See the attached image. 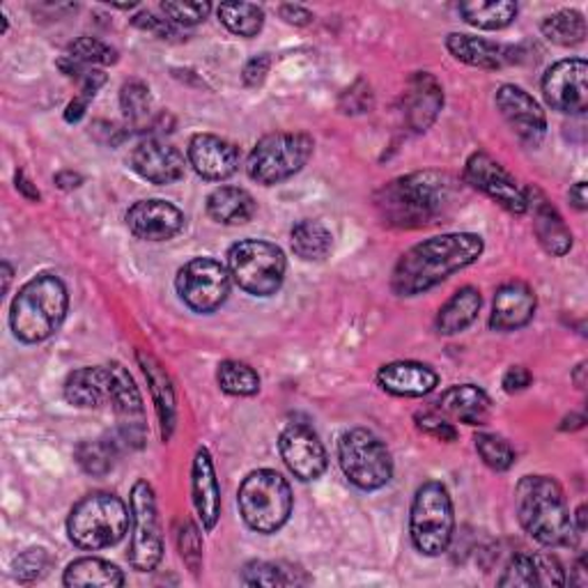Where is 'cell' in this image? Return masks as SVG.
Wrapping results in <instances>:
<instances>
[{
	"mask_svg": "<svg viewBox=\"0 0 588 588\" xmlns=\"http://www.w3.org/2000/svg\"><path fill=\"white\" fill-rule=\"evenodd\" d=\"M79 81H81V90L74 100L68 104V111H64V120L68 122H79L85 115L90 102L94 100L97 92H100V88L107 83V74L102 70H92L85 77H81Z\"/></svg>",
	"mask_w": 588,
	"mask_h": 588,
	"instance_id": "obj_45",
	"label": "cell"
},
{
	"mask_svg": "<svg viewBox=\"0 0 588 588\" xmlns=\"http://www.w3.org/2000/svg\"><path fill=\"white\" fill-rule=\"evenodd\" d=\"M465 180L474 189L483 191L487 199H493L510 214H525L527 210V189L519 186V182L501 166L497 159L487 152H474L467 159Z\"/></svg>",
	"mask_w": 588,
	"mask_h": 588,
	"instance_id": "obj_13",
	"label": "cell"
},
{
	"mask_svg": "<svg viewBox=\"0 0 588 588\" xmlns=\"http://www.w3.org/2000/svg\"><path fill=\"white\" fill-rule=\"evenodd\" d=\"M129 233L143 242H169L184 231V214L169 201H139L126 212Z\"/></svg>",
	"mask_w": 588,
	"mask_h": 588,
	"instance_id": "obj_17",
	"label": "cell"
},
{
	"mask_svg": "<svg viewBox=\"0 0 588 588\" xmlns=\"http://www.w3.org/2000/svg\"><path fill=\"white\" fill-rule=\"evenodd\" d=\"M474 442L480 460L493 472H508L515 465V450L504 437L480 433Z\"/></svg>",
	"mask_w": 588,
	"mask_h": 588,
	"instance_id": "obj_42",
	"label": "cell"
},
{
	"mask_svg": "<svg viewBox=\"0 0 588 588\" xmlns=\"http://www.w3.org/2000/svg\"><path fill=\"white\" fill-rule=\"evenodd\" d=\"M53 180H55L58 189H62V191H74V189H79L83 184V178L79 173H74V171H60Z\"/></svg>",
	"mask_w": 588,
	"mask_h": 588,
	"instance_id": "obj_55",
	"label": "cell"
},
{
	"mask_svg": "<svg viewBox=\"0 0 588 588\" xmlns=\"http://www.w3.org/2000/svg\"><path fill=\"white\" fill-rule=\"evenodd\" d=\"M497 109L513 132L529 145H538L547 132V118L534 97L519 85L506 83L497 90Z\"/></svg>",
	"mask_w": 588,
	"mask_h": 588,
	"instance_id": "obj_16",
	"label": "cell"
},
{
	"mask_svg": "<svg viewBox=\"0 0 588 588\" xmlns=\"http://www.w3.org/2000/svg\"><path fill=\"white\" fill-rule=\"evenodd\" d=\"M180 300L195 313H214L231 294V272L214 257H193L178 272Z\"/></svg>",
	"mask_w": 588,
	"mask_h": 588,
	"instance_id": "obj_12",
	"label": "cell"
},
{
	"mask_svg": "<svg viewBox=\"0 0 588 588\" xmlns=\"http://www.w3.org/2000/svg\"><path fill=\"white\" fill-rule=\"evenodd\" d=\"M446 49L455 60L480 70H501L510 60V51L506 47L483 38L463 36V32H450L446 38Z\"/></svg>",
	"mask_w": 588,
	"mask_h": 588,
	"instance_id": "obj_28",
	"label": "cell"
},
{
	"mask_svg": "<svg viewBox=\"0 0 588 588\" xmlns=\"http://www.w3.org/2000/svg\"><path fill=\"white\" fill-rule=\"evenodd\" d=\"M115 455H118L115 442L94 439V442H81L77 446L74 460L88 476L102 478L111 474V469L115 467Z\"/></svg>",
	"mask_w": 588,
	"mask_h": 588,
	"instance_id": "obj_39",
	"label": "cell"
},
{
	"mask_svg": "<svg viewBox=\"0 0 588 588\" xmlns=\"http://www.w3.org/2000/svg\"><path fill=\"white\" fill-rule=\"evenodd\" d=\"M575 529L579 531V534H584L586 531V506L581 504L579 508H577V513H575Z\"/></svg>",
	"mask_w": 588,
	"mask_h": 588,
	"instance_id": "obj_59",
	"label": "cell"
},
{
	"mask_svg": "<svg viewBox=\"0 0 588 588\" xmlns=\"http://www.w3.org/2000/svg\"><path fill=\"white\" fill-rule=\"evenodd\" d=\"M191 493H193L195 513H199L203 521V529L212 531L221 517V487L214 460L207 448L195 450L193 469H191Z\"/></svg>",
	"mask_w": 588,
	"mask_h": 588,
	"instance_id": "obj_23",
	"label": "cell"
},
{
	"mask_svg": "<svg viewBox=\"0 0 588 588\" xmlns=\"http://www.w3.org/2000/svg\"><path fill=\"white\" fill-rule=\"evenodd\" d=\"M115 62H118V51L111 44L97 38H81L72 42L58 58V70L70 79H81L92 70L109 68V64Z\"/></svg>",
	"mask_w": 588,
	"mask_h": 588,
	"instance_id": "obj_27",
	"label": "cell"
},
{
	"mask_svg": "<svg viewBox=\"0 0 588 588\" xmlns=\"http://www.w3.org/2000/svg\"><path fill=\"white\" fill-rule=\"evenodd\" d=\"M570 203L575 210L579 212H586L588 207V195H586V182H577L572 189H570Z\"/></svg>",
	"mask_w": 588,
	"mask_h": 588,
	"instance_id": "obj_57",
	"label": "cell"
},
{
	"mask_svg": "<svg viewBox=\"0 0 588 588\" xmlns=\"http://www.w3.org/2000/svg\"><path fill=\"white\" fill-rule=\"evenodd\" d=\"M242 581L246 586H302L308 584L311 577L297 566L285 561H251L242 570Z\"/></svg>",
	"mask_w": 588,
	"mask_h": 588,
	"instance_id": "obj_35",
	"label": "cell"
},
{
	"mask_svg": "<svg viewBox=\"0 0 588 588\" xmlns=\"http://www.w3.org/2000/svg\"><path fill=\"white\" fill-rule=\"evenodd\" d=\"M527 210L534 212V231L540 246L549 255H566L572 249V233L564 216L545 199L540 189H527Z\"/></svg>",
	"mask_w": 588,
	"mask_h": 588,
	"instance_id": "obj_22",
	"label": "cell"
},
{
	"mask_svg": "<svg viewBox=\"0 0 588 588\" xmlns=\"http://www.w3.org/2000/svg\"><path fill=\"white\" fill-rule=\"evenodd\" d=\"M371 107H373V92L364 79H358L349 90H345L343 100H341V111L352 113V115L366 113Z\"/></svg>",
	"mask_w": 588,
	"mask_h": 588,
	"instance_id": "obj_49",
	"label": "cell"
},
{
	"mask_svg": "<svg viewBox=\"0 0 588 588\" xmlns=\"http://www.w3.org/2000/svg\"><path fill=\"white\" fill-rule=\"evenodd\" d=\"M543 36L557 47H577L586 40V19L577 10H561L540 26Z\"/></svg>",
	"mask_w": 588,
	"mask_h": 588,
	"instance_id": "obj_38",
	"label": "cell"
},
{
	"mask_svg": "<svg viewBox=\"0 0 588 588\" xmlns=\"http://www.w3.org/2000/svg\"><path fill=\"white\" fill-rule=\"evenodd\" d=\"M49 568H51V557L47 554V549L32 547V549L21 551L14 559L12 575L21 584H36L49 572Z\"/></svg>",
	"mask_w": 588,
	"mask_h": 588,
	"instance_id": "obj_43",
	"label": "cell"
},
{
	"mask_svg": "<svg viewBox=\"0 0 588 588\" xmlns=\"http://www.w3.org/2000/svg\"><path fill=\"white\" fill-rule=\"evenodd\" d=\"M499 586H540L536 554H515L499 577Z\"/></svg>",
	"mask_w": 588,
	"mask_h": 588,
	"instance_id": "obj_44",
	"label": "cell"
},
{
	"mask_svg": "<svg viewBox=\"0 0 588 588\" xmlns=\"http://www.w3.org/2000/svg\"><path fill=\"white\" fill-rule=\"evenodd\" d=\"M536 292L525 281H508L504 283L493 304V315H489V326L495 332L508 334L527 326L536 315Z\"/></svg>",
	"mask_w": 588,
	"mask_h": 588,
	"instance_id": "obj_21",
	"label": "cell"
},
{
	"mask_svg": "<svg viewBox=\"0 0 588 588\" xmlns=\"http://www.w3.org/2000/svg\"><path fill=\"white\" fill-rule=\"evenodd\" d=\"M64 401L81 409H94L111 403V368L85 366L68 375L62 386Z\"/></svg>",
	"mask_w": 588,
	"mask_h": 588,
	"instance_id": "obj_25",
	"label": "cell"
},
{
	"mask_svg": "<svg viewBox=\"0 0 588 588\" xmlns=\"http://www.w3.org/2000/svg\"><path fill=\"white\" fill-rule=\"evenodd\" d=\"M64 586H102V588H115L124 586L122 570L104 559H77L68 566L62 575Z\"/></svg>",
	"mask_w": 588,
	"mask_h": 588,
	"instance_id": "obj_34",
	"label": "cell"
},
{
	"mask_svg": "<svg viewBox=\"0 0 588 588\" xmlns=\"http://www.w3.org/2000/svg\"><path fill=\"white\" fill-rule=\"evenodd\" d=\"M588 64L584 58H568L551 64L543 77L545 102L559 113L581 115L588 109Z\"/></svg>",
	"mask_w": 588,
	"mask_h": 588,
	"instance_id": "obj_14",
	"label": "cell"
},
{
	"mask_svg": "<svg viewBox=\"0 0 588 588\" xmlns=\"http://www.w3.org/2000/svg\"><path fill=\"white\" fill-rule=\"evenodd\" d=\"M120 109L126 122L143 124L150 118V109H152L150 88L139 79L126 81L120 90Z\"/></svg>",
	"mask_w": 588,
	"mask_h": 588,
	"instance_id": "obj_41",
	"label": "cell"
},
{
	"mask_svg": "<svg viewBox=\"0 0 588 588\" xmlns=\"http://www.w3.org/2000/svg\"><path fill=\"white\" fill-rule=\"evenodd\" d=\"M437 405L442 414L467 423V426H485L489 412H493V401L476 384H457L446 388Z\"/></svg>",
	"mask_w": 588,
	"mask_h": 588,
	"instance_id": "obj_26",
	"label": "cell"
},
{
	"mask_svg": "<svg viewBox=\"0 0 588 588\" xmlns=\"http://www.w3.org/2000/svg\"><path fill=\"white\" fill-rule=\"evenodd\" d=\"M132 521V510L109 493L83 497L68 517L70 540L81 549H107L118 545Z\"/></svg>",
	"mask_w": 588,
	"mask_h": 588,
	"instance_id": "obj_5",
	"label": "cell"
},
{
	"mask_svg": "<svg viewBox=\"0 0 588 588\" xmlns=\"http://www.w3.org/2000/svg\"><path fill=\"white\" fill-rule=\"evenodd\" d=\"M278 450L290 474L304 483L317 480L326 472V465H330L326 448L317 433L304 426V423H292L281 433Z\"/></svg>",
	"mask_w": 588,
	"mask_h": 588,
	"instance_id": "obj_15",
	"label": "cell"
},
{
	"mask_svg": "<svg viewBox=\"0 0 588 588\" xmlns=\"http://www.w3.org/2000/svg\"><path fill=\"white\" fill-rule=\"evenodd\" d=\"M536 564L540 586H566V575L557 559L549 557V554H536Z\"/></svg>",
	"mask_w": 588,
	"mask_h": 588,
	"instance_id": "obj_52",
	"label": "cell"
},
{
	"mask_svg": "<svg viewBox=\"0 0 588 588\" xmlns=\"http://www.w3.org/2000/svg\"><path fill=\"white\" fill-rule=\"evenodd\" d=\"M70 294L55 274H38L14 297L10 326L17 341L38 345L49 341L68 317Z\"/></svg>",
	"mask_w": 588,
	"mask_h": 588,
	"instance_id": "obj_4",
	"label": "cell"
},
{
	"mask_svg": "<svg viewBox=\"0 0 588 588\" xmlns=\"http://www.w3.org/2000/svg\"><path fill=\"white\" fill-rule=\"evenodd\" d=\"M281 19H285L292 26H308L313 21V12H308L302 6H281Z\"/></svg>",
	"mask_w": 588,
	"mask_h": 588,
	"instance_id": "obj_54",
	"label": "cell"
},
{
	"mask_svg": "<svg viewBox=\"0 0 588 588\" xmlns=\"http://www.w3.org/2000/svg\"><path fill=\"white\" fill-rule=\"evenodd\" d=\"M531 382H534V375L529 373V368H525V366H510L506 371V375H504L501 386H504L506 394H519V391L529 388Z\"/></svg>",
	"mask_w": 588,
	"mask_h": 588,
	"instance_id": "obj_53",
	"label": "cell"
},
{
	"mask_svg": "<svg viewBox=\"0 0 588 588\" xmlns=\"http://www.w3.org/2000/svg\"><path fill=\"white\" fill-rule=\"evenodd\" d=\"M455 180L439 171H418L384 184L375 195V207L386 225L416 231L437 223L455 203Z\"/></svg>",
	"mask_w": 588,
	"mask_h": 588,
	"instance_id": "obj_2",
	"label": "cell"
},
{
	"mask_svg": "<svg viewBox=\"0 0 588 588\" xmlns=\"http://www.w3.org/2000/svg\"><path fill=\"white\" fill-rule=\"evenodd\" d=\"M132 23L139 28V30H145L150 32V36L159 38V40H169V38H175V26L169 21V19H156L154 14L150 12H141L132 19Z\"/></svg>",
	"mask_w": 588,
	"mask_h": 588,
	"instance_id": "obj_51",
	"label": "cell"
},
{
	"mask_svg": "<svg viewBox=\"0 0 588 588\" xmlns=\"http://www.w3.org/2000/svg\"><path fill=\"white\" fill-rule=\"evenodd\" d=\"M14 182H17V189L23 193V199H28V201H32V203H40V199H42L40 191H38L36 186H32V182H30L21 171L17 173Z\"/></svg>",
	"mask_w": 588,
	"mask_h": 588,
	"instance_id": "obj_56",
	"label": "cell"
},
{
	"mask_svg": "<svg viewBox=\"0 0 588 588\" xmlns=\"http://www.w3.org/2000/svg\"><path fill=\"white\" fill-rule=\"evenodd\" d=\"M129 163L139 178L150 184L166 186L184 178V154L161 139H143L129 156Z\"/></svg>",
	"mask_w": 588,
	"mask_h": 588,
	"instance_id": "obj_18",
	"label": "cell"
},
{
	"mask_svg": "<svg viewBox=\"0 0 588 588\" xmlns=\"http://www.w3.org/2000/svg\"><path fill=\"white\" fill-rule=\"evenodd\" d=\"M242 152L235 143L214 134H195L189 143L191 169L207 182H223L240 171Z\"/></svg>",
	"mask_w": 588,
	"mask_h": 588,
	"instance_id": "obj_19",
	"label": "cell"
},
{
	"mask_svg": "<svg viewBox=\"0 0 588 588\" xmlns=\"http://www.w3.org/2000/svg\"><path fill=\"white\" fill-rule=\"evenodd\" d=\"M584 423H586V418L581 416V414H570V416H566L564 418V423H561V430L564 433H575V430H581L584 428Z\"/></svg>",
	"mask_w": 588,
	"mask_h": 588,
	"instance_id": "obj_58",
	"label": "cell"
},
{
	"mask_svg": "<svg viewBox=\"0 0 588 588\" xmlns=\"http://www.w3.org/2000/svg\"><path fill=\"white\" fill-rule=\"evenodd\" d=\"M338 463L347 480L366 493L382 489L394 476L386 444L366 428H352L338 439Z\"/></svg>",
	"mask_w": 588,
	"mask_h": 588,
	"instance_id": "obj_10",
	"label": "cell"
},
{
	"mask_svg": "<svg viewBox=\"0 0 588 588\" xmlns=\"http://www.w3.org/2000/svg\"><path fill=\"white\" fill-rule=\"evenodd\" d=\"M161 12L166 14V19L173 23V26H199L203 23L210 12H212V6L210 3H175V0H166V3H161Z\"/></svg>",
	"mask_w": 588,
	"mask_h": 588,
	"instance_id": "obj_47",
	"label": "cell"
},
{
	"mask_svg": "<svg viewBox=\"0 0 588 588\" xmlns=\"http://www.w3.org/2000/svg\"><path fill=\"white\" fill-rule=\"evenodd\" d=\"M519 525L545 547H572L579 531L570 517L561 485L549 476H525L515 489Z\"/></svg>",
	"mask_w": 588,
	"mask_h": 588,
	"instance_id": "obj_3",
	"label": "cell"
},
{
	"mask_svg": "<svg viewBox=\"0 0 588 588\" xmlns=\"http://www.w3.org/2000/svg\"><path fill=\"white\" fill-rule=\"evenodd\" d=\"M457 10L469 26L480 30H504L517 17V3H510V0H474Z\"/></svg>",
	"mask_w": 588,
	"mask_h": 588,
	"instance_id": "obj_36",
	"label": "cell"
},
{
	"mask_svg": "<svg viewBox=\"0 0 588 588\" xmlns=\"http://www.w3.org/2000/svg\"><path fill=\"white\" fill-rule=\"evenodd\" d=\"M455 531L453 499L439 480L423 483L412 501L409 536L423 557H442Z\"/></svg>",
	"mask_w": 588,
	"mask_h": 588,
	"instance_id": "obj_7",
	"label": "cell"
},
{
	"mask_svg": "<svg viewBox=\"0 0 588 588\" xmlns=\"http://www.w3.org/2000/svg\"><path fill=\"white\" fill-rule=\"evenodd\" d=\"M292 251L294 255H300L306 263H320L326 255L332 253L334 246V235L330 227L320 221L304 219L300 223H294L290 233Z\"/></svg>",
	"mask_w": 588,
	"mask_h": 588,
	"instance_id": "obj_33",
	"label": "cell"
},
{
	"mask_svg": "<svg viewBox=\"0 0 588 588\" xmlns=\"http://www.w3.org/2000/svg\"><path fill=\"white\" fill-rule=\"evenodd\" d=\"M416 428L420 433H426L439 442H455L457 439V430L453 423H448L442 414L435 412H418L416 414Z\"/></svg>",
	"mask_w": 588,
	"mask_h": 588,
	"instance_id": "obj_48",
	"label": "cell"
},
{
	"mask_svg": "<svg viewBox=\"0 0 588 588\" xmlns=\"http://www.w3.org/2000/svg\"><path fill=\"white\" fill-rule=\"evenodd\" d=\"M231 278L251 297H272L285 281V253L265 240H242L227 251Z\"/></svg>",
	"mask_w": 588,
	"mask_h": 588,
	"instance_id": "obj_8",
	"label": "cell"
},
{
	"mask_svg": "<svg viewBox=\"0 0 588 588\" xmlns=\"http://www.w3.org/2000/svg\"><path fill=\"white\" fill-rule=\"evenodd\" d=\"M237 504L246 527L270 536L287 525L292 515V489L278 472L257 469L242 480Z\"/></svg>",
	"mask_w": 588,
	"mask_h": 588,
	"instance_id": "obj_6",
	"label": "cell"
},
{
	"mask_svg": "<svg viewBox=\"0 0 588 588\" xmlns=\"http://www.w3.org/2000/svg\"><path fill=\"white\" fill-rule=\"evenodd\" d=\"M109 368H111V405L118 412V416L126 420L122 426H141L143 398L134 377L129 375V371L122 364H111Z\"/></svg>",
	"mask_w": 588,
	"mask_h": 588,
	"instance_id": "obj_32",
	"label": "cell"
},
{
	"mask_svg": "<svg viewBox=\"0 0 588 588\" xmlns=\"http://www.w3.org/2000/svg\"><path fill=\"white\" fill-rule=\"evenodd\" d=\"M584 373H586V364H579L577 366V373H575V382H577V388H584Z\"/></svg>",
	"mask_w": 588,
	"mask_h": 588,
	"instance_id": "obj_61",
	"label": "cell"
},
{
	"mask_svg": "<svg viewBox=\"0 0 588 588\" xmlns=\"http://www.w3.org/2000/svg\"><path fill=\"white\" fill-rule=\"evenodd\" d=\"M315 141L304 132H276L255 143L249 154L246 173L263 186H276L297 175L313 156Z\"/></svg>",
	"mask_w": 588,
	"mask_h": 588,
	"instance_id": "obj_9",
	"label": "cell"
},
{
	"mask_svg": "<svg viewBox=\"0 0 588 588\" xmlns=\"http://www.w3.org/2000/svg\"><path fill=\"white\" fill-rule=\"evenodd\" d=\"M483 306V297L480 292L472 285H465L457 290L453 297L439 308L435 326H437V334L439 336H455V334H463L465 330L476 322L478 313Z\"/></svg>",
	"mask_w": 588,
	"mask_h": 588,
	"instance_id": "obj_29",
	"label": "cell"
},
{
	"mask_svg": "<svg viewBox=\"0 0 588 588\" xmlns=\"http://www.w3.org/2000/svg\"><path fill=\"white\" fill-rule=\"evenodd\" d=\"M132 510V540H129V564L139 572H152L163 559V538L154 489L148 480H136L129 497Z\"/></svg>",
	"mask_w": 588,
	"mask_h": 588,
	"instance_id": "obj_11",
	"label": "cell"
},
{
	"mask_svg": "<svg viewBox=\"0 0 588 588\" xmlns=\"http://www.w3.org/2000/svg\"><path fill=\"white\" fill-rule=\"evenodd\" d=\"M178 547H180V557L189 566V570L193 575H199L203 566V540L199 527H195L193 521H184L182 525L178 534Z\"/></svg>",
	"mask_w": 588,
	"mask_h": 588,
	"instance_id": "obj_46",
	"label": "cell"
},
{
	"mask_svg": "<svg viewBox=\"0 0 588 588\" xmlns=\"http://www.w3.org/2000/svg\"><path fill=\"white\" fill-rule=\"evenodd\" d=\"M377 384L391 396L423 398L433 394L439 384V375L418 362H394L379 368Z\"/></svg>",
	"mask_w": 588,
	"mask_h": 588,
	"instance_id": "obj_24",
	"label": "cell"
},
{
	"mask_svg": "<svg viewBox=\"0 0 588 588\" xmlns=\"http://www.w3.org/2000/svg\"><path fill=\"white\" fill-rule=\"evenodd\" d=\"M270 68H272V58L270 53H260L255 58H251L246 64H244V72H242V81L246 88H257L263 85V81L267 79L270 74Z\"/></svg>",
	"mask_w": 588,
	"mask_h": 588,
	"instance_id": "obj_50",
	"label": "cell"
},
{
	"mask_svg": "<svg viewBox=\"0 0 588 588\" xmlns=\"http://www.w3.org/2000/svg\"><path fill=\"white\" fill-rule=\"evenodd\" d=\"M216 382L221 386L223 394L237 396V398H249L255 396L260 391V377L257 373L244 364V362H223L216 371Z\"/></svg>",
	"mask_w": 588,
	"mask_h": 588,
	"instance_id": "obj_40",
	"label": "cell"
},
{
	"mask_svg": "<svg viewBox=\"0 0 588 588\" xmlns=\"http://www.w3.org/2000/svg\"><path fill=\"white\" fill-rule=\"evenodd\" d=\"M444 109V88L430 72H416L403 94V115L414 134H426Z\"/></svg>",
	"mask_w": 588,
	"mask_h": 588,
	"instance_id": "obj_20",
	"label": "cell"
},
{
	"mask_svg": "<svg viewBox=\"0 0 588 588\" xmlns=\"http://www.w3.org/2000/svg\"><path fill=\"white\" fill-rule=\"evenodd\" d=\"M12 267H10V263H3V292L8 294V290H10V283H12Z\"/></svg>",
	"mask_w": 588,
	"mask_h": 588,
	"instance_id": "obj_60",
	"label": "cell"
},
{
	"mask_svg": "<svg viewBox=\"0 0 588 588\" xmlns=\"http://www.w3.org/2000/svg\"><path fill=\"white\" fill-rule=\"evenodd\" d=\"M207 214L223 225H242L255 216V201L246 189L219 186L210 193Z\"/></svg>",
	"mask_w": 588,
	"mask_h": 588,
	"instance_id": "obj_31",
	"label": "cell"
},
{
	"mask_svg": "<svg viewBox=\"0 0 588 588\" xmlns=\"http://www.w3.org/2000/svg\"><path fill=\"white\" fill-rule=\"evenodd\" d=\"M139 362L143 366V373L148 377L152 398L156 405V414H159V423H161V437H163V442H169L173 435V428H175V391L171 386L169 375L163 373L156 358L139 352Z\"/></svg>",
	"mask_w": 588,
	"mask_h": 588,
	"instance_id": "obj_30",
	"label": "cell"
},
{
	"mask_svg": "<svg viewBox=\"0 0 588 588\" xmlns=\"http://www.w3.org/2000/svg\"><path fill=\"white\" fill-rule=\"evenodd\" d=\"M221 23L240 38H255L265 26V10L253 3H221L216 10Z\"/></svg>",
	"mask_w": 588,
	"mask_h": 588,
	"instance_id": "obj_37",
	"label": "cell"
},
{
	"mask_svg": "<svg viewBox=\"0 0 588 588\" xmlns=\"http://www.w3.org/2000/svg\"><path fill=\"white\" fill-rule=\"evenodd\" d=\"M485 244L474 233L437 235L412 246L394 270L391 287L398 297H418L437 287L453 274L472 267L483 255Z\"/></svg>",
	"mask_w": 588,
	"mask_h": 588,
	"instance_id": "obj_1",
	"label": "cell"
}]
</instances>
